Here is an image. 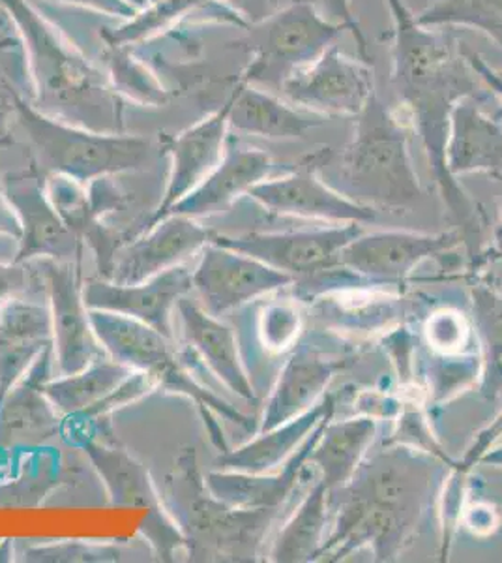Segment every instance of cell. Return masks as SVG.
<instances>
[{
    "label": "cell",
    "mask_w": 502,
    "mask_h": 563,
    "mask_svg": "<svg viewBox=\"0 0 502 563\" xmlns=\"http://www.w3.org/2000/svg\"><path fill=\"white\" fill-rule=\"evenodd\" d=\"M392 31L388 38L392 70L390 85L398 108L405 113L414 134L419 135L427 154L440 198L464 235L478 233L482 212L477 201L465 192L446 167V140L454 106L467 97H490L461 53V40L416 23L405 0H384Z\"/></svg>",
    "instance_id": "cell-1"
},
{
    "label": "cell",
    "mask_w": 502,
    "mask_h": 563,
    "mask_svg": "<svg viewBox=\"0 0 502 563\" xmlns=\"http://www.w3.org/2000/svg\"><path fill=\"white\" fill-rule=\"evenodd\" d=\"M454 466L405 443L384 442L342 488L336 522L315 562H339L362 547L373 551L377 562L398 560Z\"/></svg>",
    "instance_id": "cell-2"
},
{
    "label": "cell",
    "mask_w": 502,
    "mask_h": 563,
    "mask_svg": "<svg viewBox=\"0 0 502 563\" xmlns=\"http://www.w3.org/2000/svg\"><path fill=\"white\" fill-rule=\"evenodd\" d=\"M0 4L20 29L34 81L32 106L79 129L124 134V100L108 77L25 0H0Z\"/></svg>",
    "instance_id": "cell-3"
},
{
    "label": "cell",
    "mask_w": 502,
    "mask_h": 563,
    "mask_svg": "<svg viewBox=\"0 0 502 563\" xmlns=\"http://www.w3.org/2000/svg\"><path fill=\"white\" fill-rule=\"evenodd\" d=\"M413 134L405 113L376 92L356 117L353 137L339 154L334 188L376 211L413 209L424 194L409 148Z\"/></svg>",
    "instance_id": "cell-4"
},
{
    "label": "cell",
    "mask_w": 502,
    "mask_h": 563,
    "mask_svg": "<svg viewBox=\"0 0 502 563\" xmlns=\"http://www.w3.org/2000/svg\"><path fill=\"white\" fill-rule=\"evenodd\" d=\"M15 117L31 141L42 174L64 175L81 185L111 175L145 172L166 158L156 137L103 134L45 115L15 90Z\"/></svg>",
    "instance_id": "cell-5"
},
{
    "label": "cell",
    "mask_w": 502,
    "mask_h": 563,
    "mask_svg": "<svg viewBox=\"0 0 502 563\" xmlns=\"http://www.w3.org/2000/svg\"><path fill=\"white\" fill-rule=\"evenodd\" d=\"M171 509L193 560L254 562L281 509H238L210 494L193 449L178 459L169 477Z\"/></svg>",
    "instance_id": "cell-6"
},
{
    "label": "cell",
    "mask_w": 502,
    "mask_h": 563,
    "mask_svg": "<svg viewBox=\"0 0 502 563\" xmlns=\"http://www.w3.org/2000/svg\"><path fill=\"white\" fill-rule=\"evenodd\" d=\"M90 323L96 339L102 344L109 357L132 368L145 372L161 389L188 397L198 404L204 422L209 424L212 440L220 451H227L222 429H217L214 413L227 421L236 422L244 429L254 430L252 419L217 397L193 378L188 353L178 352L175 339L158 333L153 327L126 316L111 314L103 310H89Z\"/></svg>",
    "instance_id": "cell-7"
},
{
    "label": "cell",
    "mask_w": 502,
    "mask_h": 563,
    "mask_svg": "<svg viewBox=\"0 0 502 563\" xmlns=\"http://www.w3.org/2000/svg\"><path fill=\"white\" fill-rule=\"evenodd\" d=\"M344 31V25L326 20L313 0H291L259 25L248 26L238 47L254 58L236 79L280 90L287 77L315 63Z\"/></svg>",
    "instance_id": "cell-8"
},
{
    "label": "cell",
    "mask_w": 502,
    "mask_h": 563,
    "mask_svg": "<svg viewBox=\"0 0 502 563\" xmlns=\"http://www.w3.org/2000/svg\"><path fill=\"white\" fill-rule=\"evenodd\" d=\"M278 92L294 108L321 119H356L376 95V77L369 63L332 44L315 63L287 77Z\"/></svg>",
    "instance_id": "cell-9"
},
{
    "label": "cell",
    "mask_w": 502,
    "mask_h": 563,
    "mask_svg": "<svg viewBox=\"0 0 502 563\" xmlns=\"http://www.w3.org/2000/svg\"><path fill=\"white\" fill-rule=\"evenodd\" d=\"M332 158L323 147L308 154L291 174L255 185L248 198L281 217L313 218L332 224H366L377 218L376 209L360 206L321 179V169Z\"/></svg>",
    "instance_id": "cell-10"
},
{
    "label": "cell",
    "mask_w": 502,
    "mask_h": 563,
    "mask_svg": "<svg viewBox=\"0 0 502 563\" xmlns=\"http://www.w3.org/2000/svg\"><path fill=\"white\" fill-rule=\"evenodd\" d=\"M2 190L21 224L20 249L13 262L55 260L81 265L83 241L58 217L36 162L31 158L29 166L4 175Z\"/></svg>",
    "instance_id": "cell-11"
},
{
    "label": "cell",
    "mask_w": 502,
    "mask_h": 563,
    "mask_svg": "<svg viewBox=\"0 0 502 563\" xmlns=\"http://www.w3.org/2000/svg\"><path fill=\"white\" fill-rule=\"evenodd\" d=\"M42 280L49 299L53 325V355L60 376H70L108 357L96 339L89 308L83 301L81 265L42 260Z\"/></svg>",
    "instance_id": "cell-12"
},
{
    "label": "cell",
    "mask_w": 502,
    "mask_h": 563,
    "mask_svg": "<svg viewBox=\"0 0 502 563\" xmlns=\"http://www.w3.org/2000/svg\"><path fill=\"white\" fill-rule=\"evenodd\" d=\"M191 278L204 310L216 318L294 282L293 276L274 269L261 260L214 241L204 244Z\"/></svg>",
    "instance_id": "cell-13"
},
{
    "label": "cell",
    "mask_w": 502,
    "mask_h": 563,
    "mask_svg": "<svg viewBox=\"0 0 502 563\" xmlns=\"http://www.w3.org/2000/svg\"><path fill=\"white\" fill-rule=\"evenodd\" d=\"M83 448L102 477L113 506L148 509L143 533L158 556L171 560L175 549L185 547V536L156 493L147 467L116 445L83 440Z\"/></svg>",
    "instance_id": "cell-14"
},
{
    "label": "cell",
    "mask_w": 502,
    "mask_h": 563,
    "mask_svg": "<svg viewBox=\"0 0 502 563\" xmlns=\"http://www.w3.org/2000/svg\"><path fill=\"white\" fill-rule=\"evenodd\" d=\"M362 233L358 224L336 225L328 230L291 233H246L238 238L217 235L212 241L227 249L257 257L274 269L297 278H312L342 265V250Z\"/></svg>",
    "instance_id": "cell-15"
},
{
    "label": "cell",
    "mask_w": 502,
    "mask_h": 563,
    "mask_svg": "<svg viewBox=\"0 0 502 563\" xmlns=\"http://www.w3.org/2000/svg\"><path fill=\"white\" fill-rule=\"evenodd\" d=\"M230 98L212 115L199 121L196 126L185 130L182 134H159L161 153L171 161L167 177L166 192L153 217L145 222L143 231L166 218L180 199L196 190L207 175L220 164L225 153V143L230 137Z\"/></svg>",
    "instance_id": "cell-16"
},
{
    "label": "cell",
    "mask_w": 502,
    "mask_h": 563,
    "mask_svg": "<svg viewBox=\"0 0 502 563\" xmlns=\"http://www.w3.org/2000/svg\"><path fill=\"white\" fill-rule=\"evenodd\" d=\"M191 289V271L180 263L137 284H115L105 278L90 280L83 286V301L89 310L126 316L175 339L172 310H177V302L190 295Z\"/></svg>",
    "instance_id": "cell-17"
},
{
    "label": "cell",
    "mask_w": 502,
    "mask_h": 563,
    "mask_svg": "<svg viewBox=\"0 0 502 563\" xmlns=\"http://www.w3.org/2000/svg\"><path fill=\"white\" fill-rule=\"evenodd\" d=\"M212 238L214 231L203 228L196 218L171 212L116 250L109 280L115 284L148 280L196 256Z\"/></svg>",
    "instance_id": "cell-18"
},
{
    "label": "cell",
    "mask_w": 502,
    "mask_h": 563,
    "mask_svg": "<svg viewBox=\"0 0 502 563\" xmlns=\"http://www.w3.org/2000/svg\"><path fill=\"white\" fill-rule=\"evenodd\" d=\"M461 241L459 231L416 233V231H377L358 235L342 250V267L368 280L401 282L427 257L439 256Z\"/></svg>",
    "instance_id": "cell-19"
},
{
    "label": "cell",
    "mask_w": 502,
    "mask_h": 563,
    "mask_svg": "<svg viewBox=\"0 0 502 563\" xmlns=\"http://www.w3.org/2000/svg\"><path fill=\"white\" fill-rule=\"evenodd\" d=\"M272 166L270 154L248 147L236 135H230L220 164L169 214L175 212L198 220L227 211L242 196H248L255 185L267 179Z\"/></svg>",
    "instance_id": "cell-20"
},
{
    "label": "cell",
    "mask_w": 502,
    "mask_h": 563,
    "mask_svg": "<svg viewBox=\"0 0 502 563\" xmlns=\"http://www.w3.org/2000/svg\"><path fill=\"white\" fill-rule=\"evenodd\" d=\"M53 350L34 363L25 378L0 400V453L20 448H38L63 429L64 417L45 397Z\"/></svg>",
    "instance_id": "cell-21"
},
{
    "label": "cell",
    "mask_w": 502,
    "mask_h": 563,
    "mask_svg": "<svg viewBox=\"0 0 502 563\" xmlns=\"http://www.w3.org/2000/svg\"><path fill=\"white\" fill-rule=\"evenodd\" d=\"M328 416L310 432L293 456L283 464L278 474H246L233 470H220L204 475V485L214 498L238 509H281L287 499L304 479L310 466V456L317 445L326 424L332 421Z\"/></svg>",
    "instance_id": "cell-22"
},
{
    "label": "cell",
    "mask_w": 502,
    "mask_h": 563,
    "mask_svg": "<svg viewBox=\"0 0 502 563\" xmlns=\"http://www.w3.org/2000/svg\"><path fill=\"white\" fill-rule=\"evenodd\" d=\"M490 97L461 98L450 115L446 167L458 175L488 174L502 179V119L482 108Z\"/></svg>",
    "instance_id": "cell-23"
},
{
    "label": "cell",
    "mask_w": 502,
    "mask_h": 563,
    "mask_svg": "<svg viewBox=\"0 0 502 563\" xmlns=\"http://www.w3.org/2000/svg\"><path fill=\"white\" fill-rule=\"evenodd\" d=\"M49 350H53L49 307L26 297H15L0 307V400Z\"/></svg>",
    "instance_id": "cell-24"
},
{
    "label": "cell",
    "mask_w": 502,
    "mask_h": 563,
    "mask_svg": "<svg viewBox=\"0 0 502 563\" xmlns=\"http://www.w3.org/2000/svg\"><path fill=\"white\" fill-rule=\"evenodd\" d=\"M177 310L182 321L186 346L201 358V365L209 368L236 397L255 402L254 385L242 363L238 340L231 327L188 299V295L177 302Z\"/></svg>",
    "instance_id": "cell-25"
},
{
    "label": "cell",
    "mask_w": 502,
    "mask_h": 563,
    "mask_svg": "<svg viewBox=\"0 0 502 563\" xmlns=\"http://www.w3.org/2000/svg\"><path fill=\"white\" fill-rule=\"evenodd\" d=\"M339 368V361L323 357L312 347H297L281 366L257 432H267L310 410Z\"/></svg>",
    "instance_id": "cell-26"
},
{
    "label": "cell",
    "mask_w": 502,
    "mask_h": 563,
    "mask_svg": "<svg viewBox=\"0 0 502 563\" xmlns=\"http://www.w3.org/2000/svg\"><path fill=\"white\" fill-rule=\"evenodd\" d=\"M230 132L267 140H300L325 119L294 108L257 85L236 79L230 92Z\"/></svg>",
    "instance_id": "cell-27"
},
{
    "label": "cell",
    "mask_w": 502,
    "mask_h": 563,
    "mask_svg": "<svg viewBox=\"0 0 502 563\" xmlns=\"http://www.w3.org/2000/svg\"><path fill=\"white\" fill-rule=\"evenodd\" d=\"M334 411L336 398L334 395H326L321 402L291 421L274 427L267 432H257L254 440H249L241 448L223 451L222 455L217 456L216 466L220 470L246 474H272V470L286 464L293 456L294 451L302 445L319 422L325 417L334 416Z\"/></svg>",
    "instance_id": "cell-28"
},
{
    "label": "cell",
    "mask_w": 502,
    "mask_h": 563,
    "mask_svg": "<svg viewBox=\"0 0 502 563\" xmlns=\"http://www.w3.org/2000/svg\"><path fill=\"white\" fill-rule=\"evenodd\" d=\"M376 434L377 422L373 417H355L326 424L310 462L321 470V481L331 494L349 483Z\"/></svg>",
    "instance_id": "cell-29"
},
{
    "label": "cell",
    "mask_w": 502,
    "mask_h": 563,
    "mask_svg": "<svg viewBox=\"0 0 502 563\" xmlns=\"http://www.w3.org/2000/svg\"><path fill=\"white\" fill-rule=\"evenodd\" d=\"M331 490L323 481L305 494L291 519L281 528L270 549V562H315L325 543L326 520L331 511Z\"/></svg>",
    "instance_id": "cell-30"
},
{
    "label": "cell",
    "mask_w": 502,
    "mask_h": 563,
    "mask_svg": "<svg viewBox=\"0 0 502 563\" xmlns=\"http://www.w3.org/2000/svg\"><path fill=\"white\" fill-rule=\"evenodd\" d=\"M132 372V368L108 355L76 374L47 379L44 384L45 397L49 398L60 416L66 419L76 417L108 398Z\"/></svg>",
    "instance_id": "cell-31"
},
{
    "label": "cell",
    "mask_w": 502,
    "mask_h": 563,
    "mask_svg": "<svg viewBox=\"0 0 502 563\" xmlns=\"http://www.w3.org/2000/svg\"><path fill=\"white\" fill-rule=\"evenodd\" d=\"M414 18L432 29H472L502 52V0H430Z\"/></svg>",
    "instance_id": "cell-32"
},
{
    "label": "cell",
    "mask_w": 502,
    "mask_h": 563,
    "mask_svg": "<svg viewBox=\"0 0 502 563\" xmlns=\"http://www.w3.org/2000/svg\"><path fill=\"white\" fill-rule=\"evenodd\" d=\"M471 297L472 316L483 347L480 393L488 400H497L502 395V295L486 284H475Z\"/></svg>",
    "instance_id": "cell-33"
},
{
    "label": "cell",
    "mask_w": 502,
    "mask_h": 563,
    "mask_svg": "<svg viewBox=\"0 0 502 563\" xmlns=\"http://www.w3.org/2000/svg\"><path fill=\"white\" fill-rule=\"evenodd\" d=\"M203 2L207 0H156L153 8L137 13L126 25L116 29L113 33H103V40L108 45L121 47L130 42L147 38L150 34L158 33L159 29H164L169 21L177 20L178 15Z\"/></svg>",
    "instance_id": "cell-34"
},
{
    "label": "cell",
    "mask_w": 502,
    "mask_h": 563,
    "mask_svg": "<svg viewBox=\"0 0 502 563\" xmlns=\"http://www.w3.org/2000/svg\"><path fill=\"white\" fill-rule=\"evenodd\" d=\"M121 551L111 544H87L81 541H63L44 547H32L25 552V562H116Z\"/></svg>",
    "instance_id": "cell-35"
},
{
    "label": "cell",
    "mask_w": 502,
    "mask_h": 563,
    "mask_svg": "<svg viewBox=\"0 0 502 563\" xmlns=\"http://www.w3.org/2000/svg\"><path fill=\"white\" fill-rule=\"evenodd\" d=\"M261 339L268 350H286L293 344L300 329L299 312L291 305H267L261 314Z\"/></svg>",
    "instance_id": "cell-36"
},
{
    "label": "cell",
    "mask_w": 502,
    "mask_h": 563,
    "mask_svg": "<svg viewBox=\"0 0 502 563\" xmlns=\"http://www.w3.org/2000/svg\"><path fill=\"white\" fill-rule=\"evenodd\" d=\"M313 2L326 20L334 21L337 25H344L345 31L353 34V38L358 45V57L362 58L364 63L371 65L368 40L360 26V21L356 18L355 10H353V0H313Z\"/></svg>",
    "instance_id": "cell-37"
},
{
    "label": "cell",
    "mask_w": 502,
    "mask_h": 563,
    "mask_svg": "<svg viewBox=\"0 0 502 563\" xmlns=\"http://www.w3.org/2000/svg\"><path fill=\"white\" fill-rule=\"evenodd\" d=\"M502 435V411L499 416L493 419L491 424H488L486 429L477 435V440L472 443L469 451L465 453L464 461L456 464V466L451 467V474H454V479H451V485L454 487L461 488L464 485L465 477L467 474L471 472V467L478 466V461H480V456L488 451V449L493 448L499 440H501Z\"/></svg>",
    "instance_id": "cell-38"
},
{
    "label": "cell",
    "mask_w": 502,
    "mask_h": 563,
    "mask_svg": "<svg viewBox=\"0 0 502 563\" xmlns=\"http://www.w3.org/2000/svg\"><path fill=\"white\" fill-rule=\"evenodd\" d=\"M31 265L29 263L2 262L0 260V307L12 301L15 297H26L31 294Z\"/></svg>",
    "instance_id": "cell-39"
},
{
    "label": "cell",
    "mask_w": 502,
    "mask_h": 563,
    "mask_svg": "<svg viewBox=\"0 0 502 563\" xmlns=\"http://www.w3.org/2000/svg\"><path fill=\"white\" fill-rule=\"evenodd\" d=\"M21 45V42L12 38H0V52ZM15 115V89L7 74L0 68V147H12L15 140L12 135V117Z\"/></svg>",
    "instance_id": "cell-40"
},
{
    "label": "cell",
    "mask_w": 502,
    "mask_h": 563,
    "mask_svg": "<svg viewBox=\"0 0 502 563\" xmlns=\"http://www.w3.org/2000/svg\"><path fill=\"white\" fill-rule=\"evenodd\" d=\"M461 53H464L465 60L469 63L475 74L480 77V81L486 85V89L490 90L491 97L499 100V103L502 106V77L499 76V71L493 70V68L483 60L482 55L471 49L465 42H461Z\"/></svg>",
    "instance_id": "cell-41"
},
{
    "label": "cell",
    "mask_w": 502,
    "mask_h": 563,
    "mask_svg": "<svg viewBox=\"0 0 502 563\" xmlns=\"http://www.w3.org/2000/svg\"><path fill=\"white\" fill-rule=\"evenodd\" d=\"M464 327L451 314H440L433 318L427 325L430 340L437 347H454L461 340Z\"/></svg>",
    "instance_id": "cell-42"
},
{
    "label": "cell",
    "mask_w": 502,
    "mask_h": 563,
    "mask_svg": "<svg viewBox=\"0 0 502 563\" xmlns=\"http://www.w3.org/2000/svg\"><path fill=\"white\" fill-rule=\"evenodd\" d=\"M63 2L83 4V7L92 8L96 12L108 13V15H115V18H127V20L137 15V10L126 0H63Z\"/></svg>",
    "instance_id": "cell-43"
},
{
    "label": "cell",
    "mask_w": 502,
    "mask_h": 563,
    "mask_svg": "<svg viewBox=\"0 0 502 563\" xmlns=\"http://www.w3.org/2000/svg\"><path fill=\"white\" fill-rule=\"evenodd\" d=\"M0 235H7V238L21 239V224L15 212H13L12 206L8 203L4 190H2V179H0Z\"/></svg>",
    "instance_id": "cell-44"
},
{
    "label": "cell",
    "mask_w": 502,
    "mask_h": 563,
    "mask_svg": "<svg viewBox=\"0 0 502 563\" xmlns=\"http://www.w3.org/2000/svg\"><path fill=\"white\" fill-rule=\"evenodd\" d=\"M478 464L491 467H502V442H497L493 448L488 449V451L480 456Z\"/></svg>",
    "instance_id": "cell-45"
},
{
    "label": "cell",
    "mask_w": 502,
    "mask_h": 563,
    "mask_svg": "<svg viewBox=\"0 0 502 563\" xmlns=\"http://www.w3.org/2000/svg\"><path fill=\"white\" fill-rule=\"evenodd\" d=\"M486 280H488L486 286H490L491 289H495L497 294L502 295V263H497L493 269L486 273Z\"/></svg>",
    "instance_id": "cell-46"
},
{
    "label": "cell",
    "mask_w": 502,
    "mask_h": 563,
    "mask_svg": "<svg viewBox=\"0 0 502 563\" xmlns=\"http://www.w3.org/2000/svg\"><path fill=\"white\" fill-rule=\"evenodd\" d=\"M13 26L15 25H13V21L12 18H10V13H8L7 8L0 4V38H10V36H8V33L12 31Z\"/></svg>",
    "instance_id": "cell-47"
},
{
    "label": "cell",
    "mask_w": 502,
    "mask_h": 563,
    "mask_svg": "<svg viewBox=\"0 0 502 563\" xmlns=\"http://www.w3.org/2000/svg\"><path fill=\"white\" fill-rule=\"evenodd\" d=\"M126 2H130L140 12L141 8L147 7L148 0H126Z\"/></svg>",
    "instance_id": "cell-48"
},
{
    "label": "cell",
    "mask_w": 502,
    "mask_h": 563,
    "mask_svg": "<svg viewBox=\"0 0 502 563\" xmlns=\"http://www.w3.org/2000/svg\"><path fill=\"white\" fill-rule=\"evenodd\" d=\"M502 211V209H501ZM499 241L502 243V218H501V228H499Z\"/></svg>",
    "instance_id": "cell-49"
},
{
    "label": "cell",
    "mask_w": 502,
    "mask_h": 563,
    "mask_svg": "<svg viewBox=\"0 0 502 563\" xmlns=\"http://www.w3.org/2000/svg\"><path fill=\"white\" fill-rule=\"evenodd\" d=\"M497 71H499V76H501V77H502V70H497Z\"/></svg>",
    "instance_id": "cell-50"
}]
</instances>
